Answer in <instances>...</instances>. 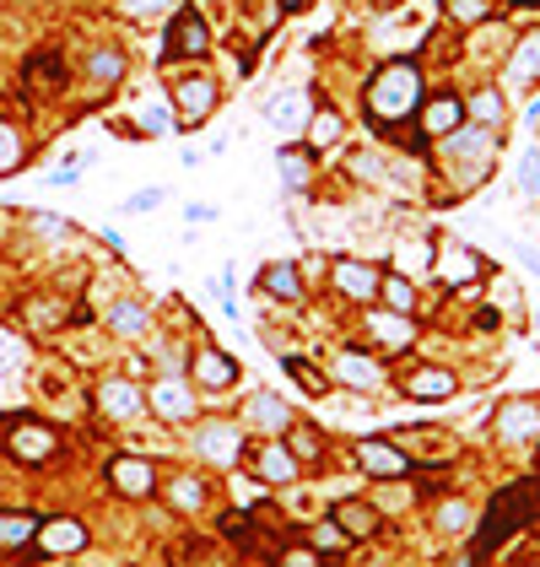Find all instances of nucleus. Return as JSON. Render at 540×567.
Returning <instances> with one entry per match:
<instances>
[{
	"label": "nucleus",
	"instance_id": "25",
	"mask_svg": "<svg viewBox=\"0 0 540 567\" xmlns=\"http://www.w3.org/2000/svg\"><path fill=\"white\" fill-rule=\"evenodd\" d=\"M33 535H38L33 514H0V552H22V546H33Z\"/></svg>",
	"mask_w": 540,
	"mask_h": 567
},
{
	"label": "nucleus",
	"instance_id": "43",
	"mask_svg": "<svg viewBox=\"0 0 540 567\" xmlns=\"http://www.w3.org/2000/svg\"><path fill=\"white\" fill-rule=\"evenodd\" d=\"M519 189L525 195H540V157H525L519 162Z\"/></svg>",
	"mask_w": 540,
	"mask_h": 567
},
{
	"label": "nucleus",
	"instance_id": "17",
	"mask_svg": "<svg viewBox=\"0 0 540 567\" xmlns=\"http://www.w3.org/2000/svg\"><path fill=\"white\" fill-rule=\"evenodd\" d=\"M454 384H459V379H454L449 368H416V373L405 379V395H410V400H449Z\"/></svg>",
	"mask_w": 540,
	"mask_h": 567
},
{
	"label": "nucleus",
	"instance_id": "13",
	"mask_svg": "<svg viewBox=\"0 0 540 567\" xmlns=\"http://www.w3.org/2000/svg\"><path fill=\"white\" fill-rule=\"evenodd\" d=\"M335 292L341 297H357V303H373L379 297V271L373 266H363V260H335Z\"/></svg>",
	"mask_w": 540,
	"mask_h": 567
},
{
	"label": "nucleus",
	"instance_id": "8",
	"mask_svg": "<svg viewBox=\"0 0 540 567\" xmlns=\"http://www.w3.org/2000/svg\"><path fill=\"white\" fill-rule=\"evenodd\" d=\"M195 454H206L211 465H238V454H244L238 422H206L195 432Z\"/></svg>",
	"mask_w": 540,
	"mask_h": 567
},
{
	"label": "nucleus",
	"instance_id": "3",
	"mask_svg": "<svg viewBox=\"0 0 540 567\" xmlns=\"http://www.w3.org/2000/svg\"><path fill=\"white\" fill-rule=\"evenodd\" d=\"M0 448L22 465H44V459H54L60 432L38 417H0Z\"/></svg>",
	"mask_w": 540,
	"mask_h": 567
},
{
	"label": "nucleus",
	"instance_id": "27",
	"mask_svg": "<svg viewBox=\"0 0 540 567\" xmlns=\"http://www.w3.org/2000/svg\"><path fill=\"white\" fill-rule=\"evenodd\" d=\"M335 525H341L352 541H363V535L379 530V514H373L368 503H341V508H335Z\"/></svg>",
	"mask_w": 540,
	"mask_h": 567
},
{
	"label": "nucleus",
	"instance_id": "2",
	"mask_svg": "<svg viewBox=\"0 0 540 567\" xmlns=\"http://www.w3.org/2000/svg\"><path fill=\"white\" fill-rule=\"evenodd\" d=\"M540 514V481H514V486H503L498 497H492V508H487V519H481V530H476V546H470V563H487L492 557V546H503L519 525H530Z\"/></svg>",
	"mask_w": 540,
	"mask_h": 567
},
{
	"label": "nucleus",
	"instance_id": "29",
	"mask_svg": "<svg viewBox=\"0 0 540 567\" xmlns=\"http://www.w3.org/2000/svg\"><path fill=\"white\" fill-rule=\"evenodd\" d=\"M341 141V114L335 109H319V114H308V151H319V146H335Z\"/></svg>",
	"mask_w": 540,
	"mask_h": 567
},
{
	"label": "nucleus",
	"instance_id": "5",
	"mask_svg": "<svg viewBox=\"0 0 540 567\" xmlns=\"http://www.w3.org/2000/svg\"><path fill=\"white\" fill-rule=\"evenodd\" d=\"M211 49V33H206V16L195 5H179L173 22H168V44H162V60H200Z\"/></svg>",
	"mask_w": 540,
	"mask_h": 567
},
{
	"label": "nucleus",
	"instance_id": "31",
	"mask_svg": "<svg viewBox=\"0 0 540 567\" xmlns=\"http://www.w3.org/2000/svg\"><path fill=\"white\" fill-rule=\"evenodd\" d=\"M109 330H114V335H140V330H146V308L114 303V308H109Z\"/></svg>",
	"mask_w": 540,
	"mask_h": 567
},
{
	"label": "nucleus",
	"instance_id": "26",
	"mask_svg": "<svg viewBox=\"0 0 540 567\" xmlns=\"http://www.w3.org/2000/svg\"><path fill=\"white\" fill-rule=\"evenodd\" d=\"M308 120V93H281L275 103H270V125L275 131H297Z\"/></svg>",
	"mask_w": 540,
	"mask_h": 567
},
{
	"label": "nucleus",
	"instance_id": "10",
	"mask_svg": "<svg viewBox=\"0 0 540 567\" xmlns=\"http://www.w3.org/2000/svg\"><path fill=\"white\" fill-rule=\"evenodd\" d=\"M459 125H465V98H454V93H443V98H432L421 109V136H432V141L454 136Z\"/></svg>",
	"mask_w": 540,
	"mask_h": 567
},
{
	"label": "nucleus",
	"instance_id": "37",
	"mask_svg": "<svg viewBox=\"0 0 540 567\" xmlns=\"http://www.w3.org/2000/svg\"><path fill=\"white\" fill-rule=\"evenodd\" d=\"M286 432H292V459H319V448H324V443H319V432H308V427H286Z\"/></svg>",
	"mask_w": 540,
	"mask_h": 567
},
{
	"label": "nucleus",
	"instance_id": "15",
	"mask_svg": "<svg viewBox=\"0 0 540 567\" xmlns=\"http://www.w3.org/2000/svg\"><path fill=\"white\" fill-rule=\"evenodd\" d=\"M498 437H508V443L540 437V406L536 400H508V406L498 411Z\"/></svg>",
	"mask_w": 540,
	"mask_h": 567
},
{
	"label": "nucleus",
	"instance_id": "45",
	"mask_svg": "<svg viewBox=\"0 0 540 567\" xmlns=\"http://www.w3.org/2000/svg\"><path fill=\"white\" fill-rule=\"evenodd\" d=\"M281 567H324V563H319L314 552H286V557H281Z\"/></svg>",
	"mask_w": 540,
	"mask_h": 567
},
{
	"label": "nucleus",
	"instance_id": "24",
	"mask_svg": "<svg viewBox=\"0 0 540 567\" xmlns=\"http://www.w3.org/2000/svg\"><path fill=\"white\" fill-rule=\"evenodd\" d=\"M536 76H540V33H530L519 44V54L508 60V87H530Z\"/></svg>",
	"mask_w": 540,
	"mask_h": 567
},
{
	"label": "nucleus",
	"instance_id": "1",
	"mask_svg": "<svg viewBox=\"0 0 540 567\" xmlns=\"http://www.w3.org/2000/svg\"><path fill=\"white\" fill-rule=\"evenodd\" d=\"M368 120H373V131H395L401 120L416 114V103H421V71L410 65V60H390L373 82H368Z\"/></svg>",
	"mask_w": 540,
	"mask_h": 567
},
{
	"label": "nucleus",
	"instance_id": "42",
	"mask_svg": "<svg viewBox=\"0 0 540 567\" xmlns=\"http://www.w3.org/2000/svg\"><path fill=\"white\" fill-rule=\"evenodd\" d=\"M162 206V189H135L131 200H125V211H135V217H146V211H157Z\"/></svg>",
	"mask_w": 540,
	"mask_h": 567
},
{
	"label": "nucleus",
	"instance_id": "20",
	"mask_svg": "<svg viewBox=\"0 0 540 567\" xmlns=\"http://www.w3.org/2000/svg\"><path fill=\"white\" fill-rule=\"evenodd\" d=\"M244 422L260 427V432H286V427H292V411H286L275 395H249V406H244Z\"/></svg>",
	"mask_w": 540,
	"mask_h": 567
},
{
	"label": "nucleus",
	"instance_id": "28",
	"mask_svg": "<svg viewBox=\"0 0 540 567\" xmlns=\"http://www.w3.org/2000/svg\"><path fill=\"white\" fill-rule=\"evenodd\" d=\"M465 120H476L481 131H498V125H503V98H498V93H476V98L465 103Z\"/></svg>",
	"mask_w": 540,
	"mask_h": 567
},
{
	"label": "nucleus",
	"instance_id": "36",
	"mask_svg": "<svg viewBox=\"0 0 540 567\" xmlns=\"http://www.w3.org/2000/svg\"><path fill=\"white\" fill-rule=\"evenodd\" d=\"M16 162H22V136H16V125L0 120V173H11Z\"/></svg>",
	"mask_w": 540,
	"mask_h": 567
},
{
	"label": "nucleus",
	"instance_id": "6",
	"mask_svg": "<svg viewBox=\"0 0 540 567\" xmlns=\"http://www.w3.org/2000/svg\"><path fill=\"white\" fill-rule=\"evenodd\" d=\"M357 465H363L368 476H379V481L410 476V454H401L390 437H363V443H357Z\"/></svg>",
	"mask_w": 540,
	"mask_h": 567
},
{
	"label": "nucleus",
	"instance_id": "9",
	"mask_svg": "<svg viewBox=\"0 0 540 567\" xmlns=\"http://www.w3.org/2000/svg\"><path fill=\"white\" fill-rule=\"evenodd\" d=\"M173 103H179V120H184V125H200V120L217 109V82H211V76H184V82L173 87Z\"/></svg>",
	"mask_w": 540,
	"mask_h": 567
},
{
	"label": "nucleus",
	"instance_id": "44",
	"mask_svg": "<svg viewBox=\"0 0 540 567\" xmlns=\"http://www.w3.org/2000/svg\"><path fill=\"white\" fill-rule=\"evenodd\" d=\"M449 11H454L459 22H481V16H487V0H449Z\"/></svg>",
	"mask_w": 540,
	"mask_h": 567
},
{
	"label": "nucleus",
	"instance_id": "47",
	"mask_svg": "<svg viewBox=\"0 0 540 567\" xmlns=\"http://www.w3.org/2000/svg\"><path fill=\"white\" fill-rule=\"evenodd\" d=\"M146 131H151V136H162V131H168V114H157V109H151V114H146Z\"/></svg>",
	"mask_w": 540,
	"mask_h": 567
},
{
	"label": "nucleus",
	"instance_id": "34",
	"mask_svg": "<svg viewBox=\"0 0 540 567\" xmlns=\"http://www.w3.org/2000/svg\"><path fill=\"white\" fill-rule=\"evenodd\" d=\"M27 362V341L16 335V330H0V379L11 373V368H22Z\"/></svg>",
	"mask_w": 540,
	"mask_h": 567
},
{
	"label": "nucleus",
	"instance_id": "33",
	"mask_svg": "<svg viewBox=\"0 0 540 567\" xmlns=\"http://www.w3.org/2000/svg\"><path fill=\"white\" fill-rule=\"evenodd\" d=\"M65 65H60V54H33L27 60V82H44V87H60L65 76H60Z\"/></svg>",
	"mask_w": 540,
	"mask_h": 567
},
{
	"label": "nucleus",
	"instance_id": "12",
	"mask_svg": "<svg viewBox=\"0 0 540 567\" xmlns=\"http://www.w3.org/2000/svg\"><path fill=\"white\" fill-rule=\"evenodd\" d=\"M249 470H255L260 481H270V486L297 481V459H292L286 443H266V448H255V454H249Z\"/></svg>",
	"mask_w": 540,
	"mask_h": 567
},
{
	"label": "nucleus",
	"instance_id": "38",
	"mask_svg": "<svg viewBox=\"0 0 540 567\" xmlns=\"http://www.w3.org/2000/svg\"><path fill=\"white\" fill-rule=\"evenodd\" d=\"M281 168H286L292 184H303V178H308V146H286V151H281Z\"/></svg>",
	"mask_w": 540,
	"mask_h": 567
},
{
	"label": "nucleus",
	"instance_id": "35",
	"mask_svg": "<svg viewBox=\"0 0 540 567\" xmlns=\"http://www.w3.org/2000/svg\"><path fill=\"white\" fill-rule=\"evenodd\" d=\"M346 530L335 525V519H324V525H314V552H346Z\"/></svg>",
	"mask_w": 540,
	"mask_h": 567
},
{
	"label": "nucleus",
	"instance_id": "21",
	"mask_svg": "<svg viewBox=\"0 0 540 567\" xmlns=\"http://www.w3.org/2000/svg\"><path fill=\"white\" fill-rule=\"evenodd\" d=\"M195 379H200L206 390H228V384L238 379V362L222 357V352H200V357H195Z\"/></svg>",
	"mask_w": 540,
	"mask_h": 567
},
{
	"label": "nucleus",
	"instance_id": "4",
	"mask_svg": "<svg viewBox=\"0 0 540 567\" xmlns=\"http://www.w3.org/2000/svg\"><path fill=\"white\" fill-rule=\"evenodd\" d=\"M492 151H498V141H492V131H470V125H459L454 136H449V157H459V178H454V189H470V184H481L487 178V162H492Z\"/></svg>",
	"mask_w": 540,
	"mask_h": 567
},
{
	"label": "nucleus",
	"instance_id": "40",
	"mask_svg": "<svg viewBox=\"0 0 540 567\" xmlns=\"http://www.w3.org/2000/svg\"><path fill=\"white\" fill-rule=\"evenodd\" d=\"M173 503H179V508H200V503H206V486H200V481H189V476H184V481H179V486H173Z\"/></svg>",
	"mask_w": 540,
	"mask_h": 567
},
{
	"label": "nucleus",
	"instance_id": "22",
	"mask_svg": "<svg viewBox=\"0 0 540 567\" xmlns=\"http://www.w3.org/2000/svg\"><path fill=\"white\" fill-rule=\"evenodd\" d=\"M335 379L352 384V390H373V384H379V368H373L363 352H341V357H335Z\"/></svg>",
	"mask_w": 540,
	"mask_h": 567
},
{
	"label": "nucleus",
	"instance_id": "11",
	"mask_svg": "<svg viewBox=\"0 0 540 567\" xmlns=\"http://www.w3.org/2000/svg\"><path fill=\"white\" fill-rule=\"evenodd\" d=\"M98 406H103L114 422H135V417L146 411V395H140L135 384H125V379H103V384H98Z\"/></svg>",
	"mask_w": 540,
	"mask_h": 567
},
{
	"label": "nucleus",
	"instance_id": "30",
	"mask_svg": "<svg viewBox=\"0 0 540 567\" xmlns=\"http://www.w3.org/2000/svg\"><path fill=\"white\" fill-rule=\"evenodd\" d=\"M87 76L103 82V87H114V82L125 76V54H120V49H98V54L87 60Z\"/></svg>",
	"mask_w": 540,
	"mask_h": 567
},
{
	"label": "nucleus",
	"instance_id": "18",
	"mask_svg": "<svg viewBox=\"0 0 540 567\" xmlns=\"http://www.w3.org/2000/svg\"><path fill=\"white\" fill-rule=\"evenodd\" d=\"M368 330H373V335H379V346H390V352H401V346L416 341L410 313H395V308H390V313H379V308H373V313H368Z\"/></svg>",
	"mask_w": 540,
	"mask_h": 567
},
{
	"label": "nucleus",
	"instance_id": "32",
	"mask_svg": "<svg viewBox=\"0 0 540 567\" xmlns=\"http://www.w3.org/2000/svg\"><path fill=\"white\" fill-rule=\"evenodd\" d=\"M379 292H384V303H390L395 313H410V308H416V286L401 282V276H379Z\"/></svg>",
	"mask_w": 540,
	"mask_h": 567
},
{
	"label": "nucleus",
	"instance_id": "14",
	"mask_svg": "<svg viewBox=\"0 0 540 567\" xmlns=\"http://www.w3.org/2000/svg\"><path fill=\"white\" fill-rule=\"evenodd\" d=\"M109 481H114L125 497H151V486H157V470H151V459L120 454V459L109 465Z\"/></svg>",
	"mask_w": 540,
	"mask_h": 567
},
{
	"label": "nucleus",
	"instance_id": "46",
	"mask_svg": "<svg viewBox=\"0 0 540 567\" xmlns=\"http://www.w3.org/2000/svg\"><path fill=\"white\" fill-rule=\"evenodd\" d=\"M157 5H168V0H125V11H135V16H146V11H157Z\"/></svg>",
	"mask_w": 540,
	"mask_h": 567
},
{
	"label": "nucleus",
	"instance_id": "23",
	"mask_svg": "<svg viewBox=\"0 0 540 567\" xmlns=\"http://www.w3.org/2000/svg\"><path fill=\"white\" fill-rule=\"evenodd\" d=\"M260 292L281 297V303H297V297H303V276H297V266H266V271H260Z\"/></svg>",
	"mask_w": 540,
	"mask_h": 567
},
{
	"label": "nucleus",
	"instance_id": "48",
	"mask_svg": "<svg viewBox=\"0 0 540 567\" xmlns=\"http://www.w3.org/2000/svg\"><path fill=\"white\" fill-rule=\"evenodd\" d=\"M281 5H286V11H297V5H303V0H281Z\"/></svg>",
	"mask_w": 540,
	"mask_h": 567
},
{
	"label": "nucleus",
	"instance_id": "39",
	"mask_svg": "<svg viewBox=\"0 0 540 567\" xmlns=\"http://www.w3.org/2000/svg\"><path fill=\"white\" fill-rule=\"evenodd\" d=\"M286 368H292V379H297L308 395H324V379L314 373V362H303V357H286Z\"/></svg>",
	"mask_w": 540,
	"mask_h": 567
},
{
	"label": "nucleus",
	"instance_id": "19",
	"mask_svg": "<svg viewBox=\"0 0 540 567\" xmlns=\"http://www.w3.org/2000/svg\"><path fill=\"white\" fill-rule=\"evenodd\" d=\"M438 271H443V282H454V286H470V282H481V260L465 249V244H449L443 255H438Z\"/></svg>",
	"mask_w": 540,
	"mask_h": 567
},
{
	"label": "nucleus",
	"instance_id": "16",
	"mask_svg": "<svg viewBox=\"0 0 540 567\" xmlns=\"http://www.w3.org/2000/svg\"><path fill=\"white\" fill-rule=\"evenodd\" d=\"M151 411L168 417V422H184L195 411V390L184 379H162V384H151Z\"/></svg>",
	"mask_w": 540,
	"mask_h": 567
},
{
	"label": "nucleus",
	"instance_id": "41",
	"mask_svg": "<svg viewBox=\"0 0 540 567\" xmlns=\"http://www.w3.org/2000/svg\"><path fill=\"white\" fill-rule=\"evenodd\" d=\"M465 525H470V508H465V503H443L438 530H449V535H454V530H465Z\"/></svg>",
	"mask_w": 540,
	"mask_h": 567
},
{
	"label": "nucleus",
	"instance_id": "7",
	"mask_svg": "<svg viewBox=\"0 0 540 567\" xmlns=\"http://www.w3.org/2000/svg\"><path fill=\"white\" fill-rule=\"evenodd\" d=\"M33 546L44 557H76V552H87V525L82 519H44Z\"/></svg>",
	"mask_w": 540,
	"mask_h": 567
}]
</instances>
